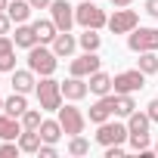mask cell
Returning a JSON list of instances; mask_svg holds the SVG:
<instances>
[{"label":"cell","instance_id":"obj_1","mask_svg":"<svg viewBox=\"0 0 158 158\" xmlns=\"http://www.w3.org/2000/svg\"><path fill=\"white\" fill-rule=\"evenodd\" d=\"M34 93H37V102H40V109L44 112H59L62 109V84L56 81L53 74H47V77H40L37 81V87H34Z\"/></svg>","mask_w":158,"mask_h":158},{"label":"cell","instance_id":"obj_2","mask_svg":"<svg viewBox=\"0 0 158 158\" xmlns=\"http://www.w3.org/2000/svg\"><path fill=\"white\" fill-rule=\"evenodd\" d=\"M56 65H59V56L53 53V47L37 44V47H31V50H28V68H31L34 74L47 77V74H53V71H56Z\"/></svg>","mask_w":158,"mask_h":158},{"label":"cell","instance_id":"obj_3","mask_svg":"<svg viewBox=\"0 0 158 158\" xmlns=\"http://www.w3.org/2000/svg\"><path fill=\"white\" fill-rule=\"evenodd\" d=\"M74 22L81 25V28H106L109 25V16H106V10H99L96 6V0H84L81 6H74Z\"/></svg>","mask_w":158,"mask_h":158},{"label":"cell","instance_id":"obj_4","mask_svg":"<svg viewBox=\"0 0 158 158\" xmlns=\"http://www.w3.org/2000/svg\"><path fill=\"white\" fill-rule=\"evenodd\" d=\"M146 77H149V74H143L139 68L118 71V74L112 77V90H115V93H139V90L146 87Z\"/></svg>","mask_w":158,"mask_h":158},{"label":"cell","instance_id":"obj_5","mask_svg":"<svg viewBox=\"0 0 158 158\" xmlns=\"http://www.w3.org/2000/svg\"><path fill=\"white\" fill-rule=\"evenodd\" d=\"M127 139H130V130L121 121H102L99 130H96V143L99 146H118V143H127Z\"/></svg>","mask_w":158,"mask_h":158},{"label":"cell","instance_id":"obj_6","mask_svg":"<svg viewBox=\"0 0 158 158\" xmlns=\"http://www.w3.org/2000/svg\"><path fill=\"white\" fill-rule=\"evenodd\" d=\"M127 47L133 50V53H149V50H155L158 53V28H133L130 34H127Z\"/></svg>","mask_w":158,"mask_h":158},{"label":"cell","instance_id":"obj_7","mask_svg":"<svg viewBox=\"0 0 158 158\" xmlns=\"http://www.w3.org/2000/svg\"><path fill=\"white\" fill-rule=\"evenodd\" d=\"M59 124H62L65 136H77V133H84L87 115L77 109V106H62V109H59Z\"/></svg>","mask_w":158,"mask_h":158},{"label":"cell","instance_id":"obj_8","mask_svg":"<svg viewBox=\"0 0 158 158\" xmlns=\"http://www.w3.org/2000/svg\"><path fill=\"white\" fill-rule=\"evenodd\" d=\"M136 25H139V16H136V10L118 6V10L109 16V31H112V34H130Z\"/></svg>","mask_w":158,"mask_h":158},{"label":"cell","instance_id":"obj_9","mask_svg":"<svg viewBox=\"0 0 158 158\" xmlns=\"http://www.w3.org/2000/svg\"><path fill=\"white\" fill-rule=\"evenodd\" d=\"M50 13H53V22H56L59 31H71V25H74V6L68 3V0H53Z\"/></svg>","mask_w":158,"mask_h":158},{"label":"cell","instance_id":"obj_10","mask_svg":"<svg viewBox=\"0 0 158 158\" xmlns=\"http://www.w3.org/2000/svg\"><path fill=\"white\" fill-rule=\"evenodd\" d=\"M99 68H102V59H99L96 53H84V56L71 59V65H68V71L77 74V77H90V74L99 71Z\"/></svg>","mask_w":158,"mask_h":158},{"label":"cell","instance_id":"obj_11","mask_svg":"<svg viewBox=\"0 0 158 158\" xmlns=\"http://www.w3.org/2000/svg\"><path fill=\"white\" fill-rule=\"evenodd\" d=\"M112 115H115V96H112V93H109V96H99V99L90 106V112H87V118H90L96 127H99L102 121H109Z\"/></svg>","mask_w":158,"mask_h":158},{"label":"cell","instance_id":"obj_12","mask_svg":"<svg viewBox=\"0 0 158 158\" xmlns=\"http://www.w3.org/2000/svg\"><path fill=\"white\" fill-rule=\"evenodd\" d=\"M87 93H90V84L84 81V77L71 74L68 81H62V96H65L68 102H81V99H84Z\"/></svg>","mask_w":158,"mask_h":158},{"label":"cell","instance_id":"obj_13","mask_svg":"<svg viewBox=\"0 0 158 158\" xmlns=\"http://www.w3.org/2000/svg\"><path fill=\"white\" fill-rule=\"evenodd\" d=\"M0 71H16V40L0 34Z\"/></svg>","mask_w":158,"mask_h":158},{"label":"cell","instance_id":"obj_14","mask_svg":"<svg viewBox=\"0 0 158 158\" xmlns=\"http://www.w3.org/2000/svg\"><path fill=\"white\" fill-rule=\"evenodd\" d=\"M50 47H53V53H56L59 59H68V56L77 50V37H74L71 31H59V34H56V40H53Z\"/></svg>","mask_w":158,"mask_h":158},{"label":"cell","instance_id":"obj_15","mask_svg":"<svg viewBox=\"0 0 158 158\" xmlns=\"http://www.w3.org/2000/svg\"><path fill=\"white\" fill-rule=\"evenodd\" d=\"M10 84H13V90H16V93H31V90L37 87V81H34V71H31V68H16Z\"/></svg>","mask_w":158,"mask_h":158},{"label":"cell","instance_id":"obj_16","mask_svg":"<svg viewBox=\"0 0 158 158\" xmlns=\"http://www.w3.org/2000/svg\"><path fill=\"white\" fill-rule=\"evenodd\" d=\"M22 130H25L22 127V118H13L6 112H0V139H19Z\"/></svg>","mask_w":158,"mask_h":158},{"label":"cell","instance_id":"obj_17","mask_svg":"<svg viewBox=\"0 0 158 158\" xmlns=\"http://www.w3.org/2000/svg\"><path fill=\"white\" fill-rule=\"evenodd\" d=\"M13 40H16V47H22V50H31V47H37V44H40V40H37V34H34V25H28V22L16 25Z\"/></svg>","mask_w":158,"mask_h":158},{"label":"cell","instance_id":"obj_18","mask_svg":"<svg viewBox=\"0 0 158 158\" xmlns=\"http://www.w3.org/2000/svg\"><path fill=\"white\" fill-rule=\"evenodd\" d=\"M31 25H34V34H37V40H40V44H53V40H56V34H59V28H56V22H53V19H34Z\"/></svg>","mask_w":158,"mask_h":158},{"label":"cell","instance_id":"obj_19","mask_svg":"<svg viewBox=\"0 0 158 158\" xmlns=\"http://www.w3.org/2000/svg\"><path fill=\"white\" fill-rule=\"evenodd\" d=\"M87 84H90V93H96V96H109V93H112V74H106V71L99 68V71L90 74Z\"/></svg>","mask_w":158,"mask_h":158},{"label":"cell","instance_id":"obj_20","mask_svg":"<svg viewBox=\"0 0 158 158\" xmlns=\"http://www.w3.org/2000/svg\"><path fill=\"white\" fill-rule=\"evenodd\" d=\"M31 3L28 0H10V6H6V13H10V19L16 22V25H22V22H28L31 19Z\"/></svg>","mask_w":158,"mask_h":158},{"label":"cell","instance_id":"obj_21","mask_svg":"<svg viewBox=\"0 0 158 158\" xmlns=\"http://www.w3.org/2000/svg\"><path fill=\"white\" fill-rule=\"evenodd\" d=\"M3 112L13 115V118H22V115L28 112V99H25V93H16V90H13V96L3 99Z\"/></svg>","mask_w":158,"mask_h":158},{"label":"cell","instance_id":"obj_22","mask_svg":"<svg viewBox=\"0 0 158 158\" xmlns=\"http://www.w3.org/2000/svg\"><path fill=\"white\" fill-rule=\"evenodd\" d=\"M40 143H44L40 130H22V133H19V149H22V152H28V155H37Z\"/></svg>","mask_w":158,"mask_h":158},{"label":"cell","instance_id":"obj_23","mask_svg":"<svg viewBox=\"0 0 158 158\" xmlns=\"http://www.w3.org/2000/svg\"><path fill=\"white\" fill-rule=\"evenodd\" d=\"M77 47H81L84 53H96V50L102 47V34H99L96 28H84V34L77 37Z\"/></svg>","mask_w":158,"mask_h":158},{"label":"cell","instance_id":"obj_24","mask_svg":"<svg viewBox=\"0 0 158 158\" xmlns=\"http://www.w3.org/2000/svg\"><path fill=\"white\" fill-rule=\"evenodd\" d=\"M133 112H136L133 93H115V115H121V118H130Z\"/></svg>","mask_w":158,"mask_h":158},{"label":"cell","instance_id":"obj_25","mask_svg":"<svg viewBox=\"0 0 158 158\" xmlns=\"http://www.w3.org/2000/svg\"><path fill=\"white\" fill-rule=\"evenodd\" d=\"M149 127H152V118H149L146 112H133V115L127 118V130H130V133H149Z\"/></svg>","mask_w":158,"mask_h":158},{"label":"cell","instance_id":"obj_26","mask_svg":"<svg viewBox=\"0 0 158 158\" xmlns=\"http://www.w3.org/2000/svg\"><path fill=\"white\" fill-rule=\"evenodd\" d=\"M62 133H65V130H62L59 118H56V121H44V124H40V136H44V143H59V139H62Z\"/></svg>","mask_w":158,"mask_h":158},{"label":"cell","instance_id":"obj_27","mask_svg":"<svg viewBox=\"0 0 158 158\" xmlns=\"http://www.w3.org/2000/svg\"><path fill=\"white\" fill-rule=\"evenodd\" d=\"M136 68H139L143 74H155V71H158V56H155V50H149V53H139V59H136Z\"/></svg>","mask_w":158,"mask_h":158},{"label":"cell","instance_id":"obj_28","mask_svg":"<svg viewBox=\"0 0 158 158\" xmlns=\"http://www.w3.org/2000/svg\"><path fill=\"white\" fill-rule=\"evenodd\" d=\"M90 152V143L81 136V133H77V136H68V155H77V158H81V155H87Z\"/></svg>","mask_w":158,"mask_h":158},{"label":"cell","instance_id":"obj_29","mask_svg":"<svg viewBox=\"0 0 158 158\" xmlns=\"http://www.w3.org/2000/svg\"><path fill=\"white\" fill-rule=\"evenodd\" d=\"M40 124H44V118H40L37 109H28V112L22 115V127H25V130H40Z\"/></svg>","mask_w":158,"mask_h":158},{"label":"cell","instance_id":"obj_30","mask_svg":"<svg viewBox=\"0 0 158 158\" xmlns=\"http://www.w3.org/2000/svg\"><path fill=\"white\" fill-rule=\"evenodd\" d=\"M37 155H40V158H56V143H40Z\"/></svg>","mask_w":158,"mask_h":158},{"label":"cell","instance_id":"obj_31","mask_svg":"<svg viewBox=\"0 0 158 158\" xmlns=\"http://www.w3.org/2000/svg\"><path fill=\"white\" fill-rule=\"evenodd\" d=\"M124 155V143H118V146H106V158H121Z\"/></svg>","mask_w":158,"mask_h":158},{"label":"cell","instance_id":"obj_32","mask_svg":"<svg viewBox=\"0 0 158 158\" xmlns=\"http://www.w3.org/2000/svg\"><path fill=\"white\" fill-rule=\"evenodd\" d=\"M10 28H13V19H10V13H0V34H10Z\"/></svg>","mask_w":158,"mask_h":158},{"label":"cell","instance_id":"obj_33","mask_svg":"<svg viewBox=\"0 0 158 158\" xmlns=\"http://www.w3.org/2000/svg\"><path fill=\"white\" fill-rule=\"evenodd\" d=\"M146 115L152 118V124H158V99H152V102L146 106Z\"/></svg>","mask_w":158,"mask_h":158},{"label":"cell","instance_id":"obj_34","mask_svg":"<svg viewBox=\"0 0 158 158\" xmlns=\"http://www.w3.org/2000/svg\"><path fill=\"white\" fill-rule=\"evenodd\" d=\"M146 13L152 19H158V0H146Z\"/></svg>","mask_w":158,"mask_h":158},{"label":"cell","instance_id":"obj_35","mask_svg":"<svg viewBox=\"0 0 158 158\" xmlns=\"http://www.w3.org/2000/svg\"><path fill=\"white\" fill-rule=\"evenodd\" d=\"M28 3H31L34 10H50V3H53V0H28Z\"/></svg>","mask_w":158,"mask_h":158},{"label":"cell","instance_id":"obj_36","mask_svg":"<svg viewBox=\"0 0 158 158\" xmlns=\"http://www.w3.org/2000/svg\"><path fill=\"white\" fill-rule=\"evenodd\" d=\"M112 3H115V6H130L133 0H112Z\"/></svg>","mask_w":158,"mask_h":158},{"label":"cell","instance_id":"obj_37","mask_svg":"<svg viewBox=\"0 0 158 158\" xmlns=\"http://www.w3.org/2000/svg\"><path fill=\"white\" fill-rule=\"evenodd\" d=\"M6 6H10V0H0V13H6Z\"/></svg>","mask_w":158,"mask_h":158},{"label":"cell","instance_id":"obj_38","mask_svg":"<svg viewBox=\"0 0 158 158\" xmlns=\"http://www.w3.org/2000/svg\"><path fill=\"white\" fill-rule=\"evenodd\" d=\"M152 149H155V155H158V143H155V146H152Z\"/></svg>","mask_w":158,"mask_h":158},{"label":"cell","instance_id":"obj_39","mask_svg":"<svg viewBox=\"0 0 158 158\" xmlns=\"http://www.w3.org/2000/svg\"><path fill=\"white\" fill-rule=\"evenodd\" d=\"M0 112H3V99H0Z\"/></svg>","mask_w":158,"mask_h":158}]
</instances>
